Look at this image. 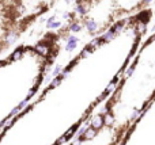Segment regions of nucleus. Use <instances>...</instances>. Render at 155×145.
<instances>
[{
	"label": "nucleus",
	"instance_id": "7ed1b4c3",
	"mask_svg": "<svg viewBox=\"0 0 155 145\" xmlns=\"http://www.w3.org/2000/svg\"><path fill=\"white\" fill-rule=\"evenodd\" d=\"M154 3L155 0H75L65 24L52 33L60 57L64 53L73 60L118 22L151 8Z\"/></svg>",
	"mask_w": 155,
	"mask_h": 145
},
{
	"label": "nucleus",
	"instance_id": "0eeeda50",
	"mask_svg": "<svg viewBox=\"0 0 155 145\" xmlns=\"http://www.w3.org/2000/svg\"><path fill=\"white\" fill-rule=\"evenodd\" d=\"M60 0H18L19 6V23L22 34L30 30L38 19L49 12Z\"/></svg>",
	"mask_w": 155,
	"mask_h": 145
},
{
	"label": "nucleus",
	"instance_id": "f03ea898",
	"mask_svg": "<svg viewBox=\"0 0 155 145\" xmlns=\"http://www.w3.org/2000/svg\"><path fill=\"white\" fill-rule=\"evenodd\" d=\"M57 58L53 41L22 44L0 60V133L40 92Z\"/></svg>",
	"mask_w": 155,
	"mask_h": 145
},
{
	"label": "nucleus",
	"instance_id": "20e7f679",
	"mask_svg": "<svg viewBox=\"0 0 155 145\" xmlns=\"http://www.w3.org/2000/svg\"><path fill=\"white\" fill-rule=\"evenodd\" d=\"M155 98V33L141 42L117 88L101 109L105 123L123 137Z\"/></svg>",
	"mask_w": 155,
	"mask_h": 145
},
{
	"label": "nucleus",
	"instance_id": "39448f33",
	"mask_svg": "<svg viewBox=\"0 0 155 145\" xmlns=\"http://www.w3.org/2000/svg\"><path fill=\"white\" fill-rule=\"evenodd\" d=\"M123 140L124 137L117 130L103 122L101 111H98L68 145H120Z\"/></svg>",
	"mask_w": 155,
	"mask_h": 145
},
{
	"label": "nucleus",
	"instance_id": "f257e3e1",
	"mask_svg": "<svg viewBox=\"0 0 155 145\" xmlns=\"http://www.w3.org/2000/svg\"><path fill=\"white\" fill-rule=\"evenodd\" d=\"M154 18L147 8L82 50L0 133V145L71 142L114 92Z\"/></svg>",
	"mask_w": 155,
	"mask_h": 145
},
{
	"label": "nucleus",
	"instance_id": "423d86ee",
	"mask_svg": "<svg viewBox=\"0 0 155 145\" xmlns=\"http://www.w3.org/2000/svg\"><path fill=\"white\" fill-rule=\"evenodd\" d=\"M18 0H0V56L22 37Z\"/></svg>",
	"mask_w": 155,
	"mask_h": 145
}]
</instances>
